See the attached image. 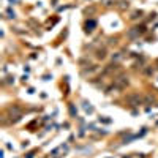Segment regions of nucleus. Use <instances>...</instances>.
Listing matches in <instances>:
<instances>
[{"label":"nucleus","instance_id":"1","mask_svg":"<svg viewBox=\"0 0 158 158\" xmlns=\"http://www.w3.org/2000/svg\"><path fill=\"white\" fill-rule=\"evenodd\" d=\"M127 101L131 106H139L141 103H142V98H141L138 93H131V95H128V97H127Z\"/></svg>","mask_w":158,"mask_h":158},{"label":"nucleus","instance_id":"2","mask_svg":"<svg viewBox=\"0 0 158 158\" xmlns=\"http://www.w3.org/2000/svg\"><path fill=\"white\" fill-rule=\"evenodd\" d=\"M114 82H116V89H125L127 84H128V78L127 76H118Z\"/></svg>","mask_w":158,"mask_h":158}]
</instances>
